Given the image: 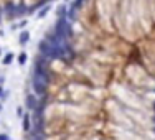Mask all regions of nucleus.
<instances>
[{"mask_svg":"<svg viewBox=\"0 0 155 140\" xmlns=\"http://www.w3.org/2000/svg\"><path fill=\"white\" fill-rule=\"evenodd\" d=\"M25 140H155V0H69L40 40Z\"/></svg>","mask_w":155,"mask_h":140,"instance_id":"f257e3e1","label":"nucleus"},{"mask_svg":"<svg viewBox=\"0 0 155 140\" xmlns=\"http://www.w3.org/2000/svg\"><path fill=\"white\" fill-rule=\"evenodd\" d=\"M51 2L55 0H0V26L7 21L35 13Z\"/></svg>","mask_w":155,"mask_h":140,"instance_id":"f03ea898","label":"nucleus"}]
</instances>
